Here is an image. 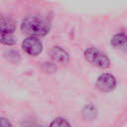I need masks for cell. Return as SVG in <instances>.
I'll use <instances>...</instances> for the list:
<instances>
[{
  "label": "cell",
  "instance_id": "cell-1",
  "mask_svg": "<svg viewBox=\"0 0 127 127\" xmlns=\"http://www.w3.org/2000/svg\"><path fill=\"white\" fill-rule=\"evenodd\" d=\"M21 30L29 36L42 37L49 33V25L42 19L37 17H28L22 21Z\"/></svg>",
  "mask_w": 127,
  "mask_h": 127
},
{
  "label": "cell",
  "instance_id": "cell-2",
  "mask_svg": "<svg viewBox=\"0 0 127 127\" xmlns=\"http://www.w3.org/2000/svg\"><path fill=\"white\" fill-rule=\"evenodd\" d=\"M84 58L89 64L100 68H107L110 66V61L108 57L95 48L86 49L84 51Z\"/></svg>",
  "mask_w": 127,
  "mask_h": 127
},
{
  "label": "cell",
  "instance_id": "cell-3",
  "mask_svg": "<svg viewBox=\"0 0 127 127\" xmlns=\"http://www.w3.org/2000/svg\"><path fill=\"white\" fill-rule=\"evenodd\" d=\"M22 48L30 56H38L43 51V44L38 37L29 36L23 41Z\"/></svg>",
  "mask_w": 127,
  "mask_h": 127
},
{
  "label": "cell",
  "instance_id": "cell-4",
  "mask_svg": "<svg viewBox=\"0 0 127 127\" xmlns=\"http://www.w3.org/2000/svg\"><path fill=\"white\" fill-rule=\"evenodd\" d=\"M116 86V79L111 73H102L96 80V87L102 92H110Z\"/></svg>",
  "mask_w": 127,
  "mask_h": 127
},
{
  "label": "cell",
  "instance_id": "cell-5",
  "mask_svg": "<svg viewBox=\"0 0 127 127\" xmlns=\"http://www.w3.org/2000/svg\"><path fill=\"white\" fill-rule=\"evenodd\" d=\"M111 45L116 50L127 53V35L123 33L115 34L111 38Z\"/></svg>",
  "mask_w": 127,
  "mask_h": 127
},
{
  "label": "cell",
  "instance_id": "cell-6",
  "mask_svg": "<svg viewBox=\"0 0 127 127\" xmlns=\"http://www.w3.org/2000/svg\"><path fill=\"white\" fill-rule=\"evenodd\" d=\"M51 58L58 64H66L68 62V54L60 47H55L50 52Z\"/></svg>",
  "mask_w": 127,
  "mask_h": 127
},
{
  "label": "cell",
  "instance_id": "cell-7",
  "mask_svg": "<svg viewBox=\"0 0 127 127\" xmlns=\"http://www.w3.org/2000/svg\"><path fill=\"white\" fill-rule=\"evenodd\" d=\"M15 31V23L14 21L4 15H0V32L13 33Z\"/></svg>",
  "mask_w": 127,
  "mask_h": 127
},
{
  "label": "cell",
  "instance_id": "cell-8",
  "mask_svg": "<svg viewBox=\"0 0 127 127\" xmlns=\"http://www.w3.org/2000/svg\"><path fill=\"white\" fill-rule=\"evenodd\" d=\"M97 111L93 104H88L82 109V117L85 120H92L96 117Z\"/></svg>",
  "mask_w": 127,
  "mask_h": 127
},
{
  "label": "cell",
  "instance_id": "cell-9",
  "mask_svg": "<svg viewBox=\"0 0 127 127\" xmlns=\"http://www.w3.org/2000/svg\"><path fill=\"white\" fill-rule=\"evenodd\" d=\"M0 43L7 46H12L16 44V38L12 35V33L0 32Z\"/></svg>",
  "mask_w": 127,
  "mask_h": 127
},
{
  "label": "cell",
  "instance_id": "cell-10",
  "mask_svg": "<svg viewBox=\"0 0 127 127\" xmlns=\"http://www.w3.org/2000/svg\"><path fill=\"white\" fill-rule=\"evenodd\" d=\"M50 127H71L70 124L64 118L58 117L55 120H53L50 124Z\"/></svg>",
  "mask_w": 127,
  "mask_h": 127
},
{
  "label": "cell",
  "instance_id": "cell-11",
  "mask_svg": "<svg viewBox=\"0 0 127 127\" xmlns=\"http://www.w3.org/2000/svg\"><path fill=\"white\" fill-rule=\"evenodd\" d=\"M0 127H13V126L7 118L0 117Z\"/></svg>",
  "mask_w": 127,
  "mask_h": 127
},
{
  "label": "cell",
  "instance_id": "cell-12",
  "mask_svg": "<svg viewBox=\"0 0 127 127\" xmlns=\"http://www.w3.org/2000/svg\"><path fill=\"white\" fill-rule=\"evenodd\" d=\"M38 127H44V126H38Z\"/></svg>",
  "mask_w": 127,
  "mask_h": 127
}]
</instances>
